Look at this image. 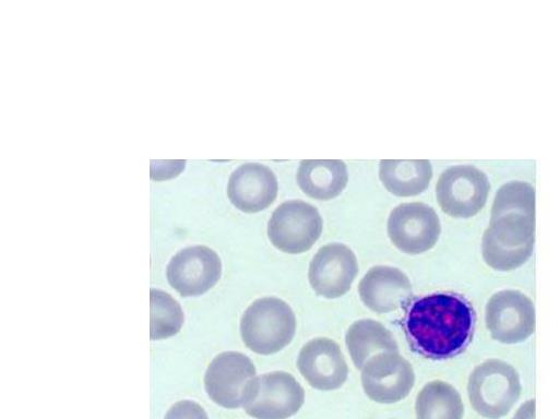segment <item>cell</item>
Masks as SVG:
<instances>
[{"label": "cell", "instance_id": "44dd1931", "mask_svg": "<svg viewBox=\"0 0 559 419\" xmlns=\"http://www.w3.org/2000/svg\"><path fill=\"white\" fill-rule=\"evenodd\" d=\"M151 339H163L177 334L183 323L179 303L162 290L151 289Z\"/></svg>", "mask_w": 559, "mask_h": 419}, {"label": "cell", "instance_id": "4fadbf2b", "mask_svg": "<svg viewBox=\"0 0 559 419\" xmlns=\"http://www.w3.org/2000/svg\"><path fill=\"white\" fill-rule=\"evenodd\" d=\"M358 274L354 252L342 243L323 246L309 265L308 279L314 292L333 299L345 295Z\"/></svg>", "mask_w": 559, "mask_h": 419}, {"label": "cell", "instance_id": "5bb4252c", "mask_svg": "<svg viewBox=\"0 0 559 419\" xmlns=\"http://www.w3.org/2000/svg\"><path fill=\"white\" fill-rule=\"evenodd\" d=\"M297 368L309 385L320 391L340 388L348 374L341 347L326 337L313 338L302 346Z\"/></svg>", "mask_w": 559, "mask_h": 419}, {"label": "cell", "instance_id": "3957f363", "mask_svg": "<svg viewBox=\"0 0 559 419\" xmlns=\"http://www.w3.org/2000/svg\"><path fill=\"white\" fill-rule=\"evenodd\" d=\"M296 316L284 300L264 297L242 314L240 334L245 345L259 355H272L289 345L296 332Z\"/></svg>", "mask_w": 559, "mask_h": 419}, {"label": "cell", "instance_id": "52a82bcc", "mask_svg": "<svg viewBox=\"0 0 559 419\" xmlns=\"http://www.w3.org/2000/svg\"><path fill=\"white\" fill-rule=\"evenodd\" d=\"M488 192L487 176L469 165L448 168L436 185L438 204L445 214L455 218L476 215L486 204Z\"/></svg>", "mask_w": 559, "mask_h": 419}, {"label": "cell", "instance_id": "7402d4cb", "mask_svg": "<svg viewBox=\"0 0 559 419\" xmlns=\"http://www.w3.org/2000/svg\"><path fill=\"white\" fill-rule=\"evenodd\" d=\"M165 419H209L204 409L192 400H180L167 411Z\"/></svg>", "mask_w": 559, "mask_h": 419}, {"label": "cell", "instance_id": "7a4b0ae2", "mask_svg": "<svg viewBox=\"0 0 559 419\" xmlns=\"http://www.w3.org/2000/svg\"><path fill=\"white\" fill-rule=\"evenodd\" d=\"M535 241V191L523 181H509L496 193L488 228L481 239L485 263L500 272L522 266Z\"/></svg>", "mask_w": 559, "mask_h": 419}, {"label": "cell", "instance_id": "9c48e42d", "mask_svg": "<svg viewBox=\"0 0 559 419\" xmlns=\"http://www.w3.org/2000/svg\"><path fill=\"white\" fill-rule=\"evenodd\" d=\"M485 321L491 337L497 342L522 343L535 332L534 303L519 290H500L487 301Z\"/></svg>", "mask_w": 559, "mask_h": 419}, {"label": "cell", "instance_id": "603a6c76", "mask_svg": "<svg viewBox=\"0 0 559 419\" xmlns=\"http://www.w3.org/2000/svg\"><path fill=\"white\" fill-rule=\"evenodd\" d=\"M512 419H535V399H528L523 403Z\"/></svg>", "mask_w": 559, "mask_h": 419}, {"label": "cell", "instance_id": "ba28073f", "mask_svg": "<svg viewBox=\"0 0 559 419\" xmlns=\"http://www.w3.org/2000/svg\"><path fill=\"white\" fill-rule=\"evenodd\" d=\"M255 378V367L246 355L225 351L209 364L204 387L214 403L233 409L243 406Z\"/></svg>", "mask_w": 559, "mask_h": 419}, {"label": "cell", "instance_id": "6da1fadb", "mask_svg": "<svg viewBox=\"0 0 559 419\" xmlns=\"http://www.w3.org/2000/svg\"><path fill=\"white\" fill-rule=\"evenodd\" d=\"M413 351L428 359H448L468 344L474 326L471 304L451 292L412 299L401 322Z\"/></svg>", "mask_w": 559, "mask_h": 419}, {"label": "cell", "instance_id": "ac0fdd59", "mask_svg": "<svg viewBox=\"0 0 559 419\" xmlns=\"http://www.w3.org/2000/svg\"><path fill=\"white\" fill-rule=\"evenodd\" d=\"M379 176L392 194L413 196L427 189L432 169L427 159H382Z\"/></svg>", "mask_w": 559, "mask_h": 419}, {"label": "cell", "instance_id": "277c9868", "mask_svg": "<svg viewBox=\"0 0 559 419\" xmlns=\"http://www.w3.org/2000/svg\"><path fill=\"white\" fill-rule=\"evenodd\" d=\"M521 391L518 371L500 359H488L476 366L467 383L472 407L487 419L506 416L518 402Z\"/></svg>", "mask_w": 559, "mask_h": 419}, {"label": "cell", "instance_id": "2e32d148", "mask_svg": "<svg viewBox=\"0 0 559 419\" xmlns=\"http://www.w3.org/2000/svg\"><path fill=\"white\" fill-rule=\"evenodd\" d=\"M227 194L238 210L257 213L269 207L275 200L277 181L269 167L247 163L230 175Z\"/></svg>", "mask_w": 559, "mask_h": 419}, {"label": "cell", "instance_id": "8992f818", "mask_svg": "<svg viewBox=\"0 0 559 419\" xmlns=\"http://www.w3.org/2000/svg\"><path fill=\"white\" fill-rule=\"evenodd\" d=\"M305 400V391L288 372L274 371L257 376L243 404L245 411L257 419H287Z\"/></svg>", "mask_w": 559, "mask_h": 419}, {"label": "cell", "instance_id": "8fae6325", "mask_svg": "<svg viewBox=\"0 0 559 419\" xmlns=\"http://www.w3.org/2000/svg\"><path fill=\"white\" fill-rule=\"evenodd\" d=\"M440 231L437 213L420 202L400 204L392 210L388 219V235L392 243L408 254L430 250L437 243Z\"/></svg>", "mask_w": 559, "mask_h": 419}, {"label": "cell", "instance_id": "ffe728a7", "mask_svg": "<svg viewBox=\"0 0 559 419\" xmlns=\"http://www.w3.org/2000/svg\"><path fill=\"white\" fill-rule=\"evenodd\" d=\"M415 410L417 419H462L464 405L451 384L433 380L418 393Z\"/></svg>", "mask_w": 559, "mask_h": 419}, {"label": "cell", "instance_id": "9a60e30c", "mask_svg": "<svg viewBox=\"0 0 559 419\" xmlns=\"http://www.w3.org/2000/svg\"><path fill=\"white\" fill-rule=\"evenodd\" d=\"M358 294L371 311L388 313L408 304L413 299L408 277L393 266L371 267L358 284Z\"/></svg>", "mask_w": 559, "mask_h": 419}, {"label": "cell", "instance_id": "7c38bea8", "mask_svg": "<svg viewBox=\"0 0 559 419\" xmlns=\"http://www.w3.org/2000/svg\"><path fill=\"white\" fill-rule=\"evenodd\" d=\"M222 263L217 253L204 246L178 251L170 260L167 280L181 296H199L211 289L219 279Z\"/></svg>", "mask_w": 559, "mask_h": 419}, {"label": "cell", "instance_id": "30bf717a", "mask_svg": "<svg viewBox=\"0 0 559 419\" xmlns=\"http://www.w3.org/2000/svg\"><path fill=\"white\" fill-rule=\"evenodd\" d=\"M360 380L370 399L392 404L409 394L415 374L412 364L399 351H382L366 361Z\"/></svg>", "mask_w": 559, "mask_h": 419}, {"label": "cell", "instance_id": "5b68a950", "mask_svg": "<svg viewBox=\"0 0 559 419\" xmlns=\"http://www.w3.org/2000/svg\"><path fill=\"white\" fill-rule=\"evenodd\" d=\"M322 218L313 205L286 201L273 212L267 224L270 241L278 250L298 254L308 251L322 232Z\"/></svg>", "mask_w": 559, "mask_h": 419}, {"label": "cell", "instance_id": "d6986e66", "mask_svg": "<svg viewBox=\"0 0 559 419\" xmlns=\"http://www.w3.org/2000/svg\"><path fill=\"white\" fill-rule=\"evenodd\" d=\"M345 340L350 358L359 370L378 352L399 351L392 333L380 322L371 319L354 322L346 332Z\"/></svg>", "mask_w": 559, "mask_h": 419}, {"label": "cell", "instance_id": "e0dca14e", "mask_svg": "<svg viewBox=\"0 0 559 419\" xmlns=\"http://www.w3.org/2000/svg\"><path fill=\"white\" fill-rule=\"evenodd\" d=\"M299 188L310 197L330 200L337 196L347 183V168L340 159H305L297 171Z\"/></svg>", "mask_w": 559, "mask_h": 419}]
</instances>
